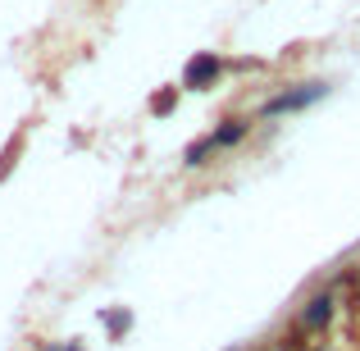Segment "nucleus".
<instances>
[{
  "instance_id": "nucleus-1",
  "label": "nucleus",
  "mask_w": 360,
  "mask_h": 351,
  "mask_svg": "<svg viewBox=\"0 0 360 351\" xmlns=\"http://www.w3.org/2000/svg\"><path fill=\"white\" fill-rule=\"evenodd\" d=\"M328 96V82L324 78H310V82H297V87H283L274 91L269 101H260V110H255V119H283V115H306L310 106H319V101Z\"/></svg>"
},
{
  "instance_id": "nucleus-2",
  "label": "nucleus",
  "mask_w": 360,
  "mask_h": 351,
  "mask_svg": "<svg viewBox=\"0 0 360 351\" xmlns=\"http://www.w3.org/2000/svg\"><path fill=\"white\" fill-rule=\"evenodd\" d=\"M229 73V60L219 51H196L192 60L183 64V91H214Z\"/></svg>"
},
{
  "instance_id": "nucleus-3",
  "label": "nucleus",
  "mask_w": 360,
  "mask_h": 351,
  "mask_svg": "<svg viewBox=\"0 0 360 351\" xmlns=\"http://www.w3.org/2000/svg\"><path fill=\"white\" fill-rule=\"evenodd\" d=\"M333 319H338V297H333V288H319V292H310V297L301 301L297 328L306 338H319V333H328V328H333Z\"/></svg>"
},
{
  "instance_id": "nucleus-4",
  "label": "nucleus",
  "mask_w": 360,
  "mask_h": 351,
  "mask_svg": "<svg viewBox=\"0 0 360 351\" xmlns=\"http://www.w3.org/2000/svg\"><path fill=\"white\" fill-rule=\"evenodd\" d=\"M210 137H214V146L219 151H238L246 137H251V119L246 115H229V119H219L210 128Z\"/></svg>"
},
{
  "instance_id": "nucleus-5",
  "label": "nucleus",
  "mask_w": 360,
  "mask_h": 351,
  "mask_svg": "<svg viewBox=\"0 0 360 351\" xmlns=\"http://www.w3.org/2000/svg\"><path fill=\"white\" fill-rule=\"evenodd\" d=\"M214 155H219V146H214V137L205 132V137L187 141V151H183V169H205V165H210Z\"/></svg>"
},
{
  "instance_id": "nucleus-6",
  "label": "nucleus",
  "mask_w": 360,
  "mask_h": 351,
  "mask_svg": "<svg viewBox=\"0 0 360 351\" xmlns=\"http://www.w3.org/2000/svg\"><path fill=\"white\" fill-rule=\"evenodd\" d=\"M101 324H105L115 338H123L132 328V315H128V310H101Z\"/></svg>"
},
{
  "instance_id": "nucleus-7",
  "label": "nucleus",
  "mask_w": 360,
  "mask_h": 351,
  "mask_svg": "<svg viewBox=\"0 0 360 351\" xmlns=\"http://www.w3.org/2000/svg\"><path fill=\"white\" fill-rule=\"evenodd\" d=\"M174 106H178V87H165V91H155V96H150V115H155V119H165Z\"/></svg>"
},
{
  "instance_id": "nucleus-8",
  "label": "nucleus",
  "mask_w": 360,
  "mask_h": 351,
  "mask_svg": "<svg viewBox=\"0 0 360 351\" xmlns=\"http://www.w3.org/2000/svg\"><path fill=\"white\" fill-rule=\"evenodd\" d=\"M64 351H87V347H78V343H64Z\"/></svg>"
},
{
  "instance_id": "nucleus-9",
  "label": "nucleus",
  "mask_w": 360,
  "mask_h": 351,
  "mask_svg": "<svg viewBox=\"0 0 360 351\" xmlns=\"http://www.w3.org/2000/svg\"><path fill=\"white\" fill-rule=\"evenodd\" d=\"M41 351H64V343H51V347H41Z\"/></svg>"
}]
</instances>
